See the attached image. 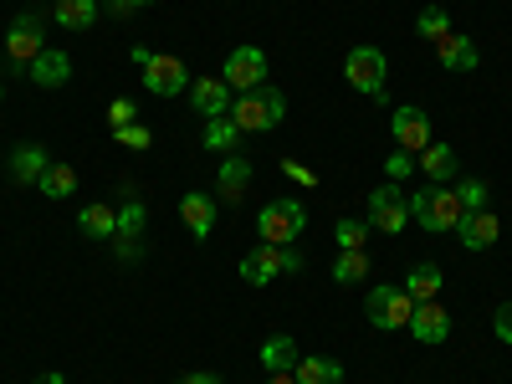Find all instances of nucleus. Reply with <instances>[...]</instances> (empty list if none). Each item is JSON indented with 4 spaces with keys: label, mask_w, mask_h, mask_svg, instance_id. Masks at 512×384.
Returning a JSON list of instances; mask_svg holds the SVG:
<instances>
[{
    "label": "nucleus",
    "mask_w": 512,
    "mask_h": 384,
    "mask_svg": "<svg viewBox=\"0 0 512 384\" xmlns=\"http://www.w3.org/2000/svg\"><path fill=\"white\" fill-rule=\"evenodd\" d=\"M180 384H221V379H216V374H205V369H195V374H185Z\"/></svg>",
    "instance_id": "nucleus-39"
},
{
    "label": "nucleus",
    "mask_w": 512,
    "mask_h": 384,
    "mask_svg": "<svg viewBox=\"0 0 512 384\" xmlns=\"http://www.w3.org/2000/svg\"><path fill=\"white\" fill-rule=\"evenodd\" d=\"M154 6V0H108V11L123 21V16H134V11H149Z\"/></svg>",
    "instance_id": "nucleus-38"
},
{
    "label": "nucleus",
    "mask_w": 512,
    "mask_h": 384,
    "mask_svg": "<svg viewBox=\"0 0 512 384\" xmlns=\"http://www.w3.org/2000/svg\"><path fill=\"white\" fill-rule=\"evenodd\" d=\"M282 175H287V180H297V185H308V190L318 185V169H308L303 159H282Z\"/></svg>",
    "instance_id": "nucleus-35"
},
{
    "label": "nucleus",
    "mask_w": 512,
    "mask_h": 384,
    "mask_svg": "<svg viewBox=\"0 0 512 384\" xmlns=\"http://www.w3.org/2000/svg\"><path fill=\"white\" fill-rule=\"evenodd\" d=\"M456 231H461V246H466V251H487V246L502 236V221L492 216V210H466Z\"/></svg>",
    "instance_id": "nucleus-16"
},
{
    "label": "nucleus",
    "mask_w": 512,
    "mask_h": 384,
    "mask_svg": "<svg viewBox=\"0 0 512 384\" xmlns=\"http://www.w3.org/2000/svg\"><path fill=\"white\" fill-rule=\"evenodd\" d=\"M461 195L456 190H446V185H431V190H420V195H410V221H420L425 231H436V236H451L456 226H461Z\"/></svg>",
    "instance_id": "nucleus-1"
},
{
    "label": "nucleus",
    "mask_w": 512,
    "mask_h": 384,
    "mask_svg": "<svg viewBox=\"0 0 512 384\" xmlns=\"http://www.w3.org/2000/svg\"><path fill=\"white\" fill-rule=\"evenodd\" d=\"M108 123H113V128H128V123H139V108L128 103V98H113V103H108Z\"/></svg>",
    "instance_id": "nucleus-34"
},
{
    "label": "nucleus",
    "mask_w": 512,
    "mask_h": 384,
    "mask_svg": "<svg viewBox=\"0 0 512 384\" xmlns=\"http://www.w3.org/2000/svg\"><path fill=\"white\" fill-rule=\"evenodd\" d=\"M436 62H441L446 72H477V47H472V36L451 26V31L436 41Z\"/></svg>",
    "instance_id": "nucleus-15"
},
{
    "label": "nucleus",
    "mask_w": 512,
    "mask_h": 384,
    "mask_svg": "<svg viewBox=\"0 0 512 384\" xmlns=\"http://www.w3.org/2000/svg\"><path fill=\"white\" fill-rule=\"evenodd\" d=\"M456 195H461V210H487V195L492 190H487V180H461Z\"/></svg>",
    "instance_id": "nucleus-31"
},
{
    "label": "nucleus",
    "mask_w": 512,
    "mask_h": 384,
    "mask_svg": "<svg viewBox=\"0 0 512 384\" xmlns=\"http://www.w3.org/2000/svg\"><path fill=\"white\" fill-rule=\"evenodd\" d=\"M113 139H118L123 149H149V144H154V134H149L144 123H128V128H113Z\"/></svg>",
    "instance_id": "nucleus-32"
},
{
    "label": "nucleus",
    "mask_w": 512,
    "mask_h": 384,
    "mask_svg": "<svg viewBox=\"0 0 512 384\" xmlns=\"http://www.w3.org/2000/svg\"><path fill=\"white\" fill-rule=\"evenodd\" d=\"M241 139H246V134L231 123V113H226V118H210V123L200 128V144H205L210 154H236V144H241Z\"/></svg>",
    "instance_id": "nucleus-23"
},
{
    "label": "nucleus",
    "mask_w": 512,
    "mask_h": 384,
    "mask_svg": "<svg viewBox=\"0 0 512 384\" xmlns=\"http://www.w3.org/2000/svg\"><path fill=\"white\" fill-rule=\"evenodd\" d=\"M410 226V195L390 180V185H379V190H369V231H379V236H400Z\"/></svg>",
    "instance_id": "nucleus-4"
},
{
    "label": "nucleus",
    "mask_w": 512,
    "mask_h": 384,
    "mask_svg": "<svg viewBox=\"0 0 512 384\" xmlns=\"http://www.w3.org/2000/svg\"><path fill=\"white\" fill-rule=\"evenodd\" d=\"M36 88H67L72 82V57L67 52H57V47H47L36 62H31V72H26Z\"/></svg>",
    "instance_id": "nucleus-18"
},
{
    "label": "nucleus",
    "mask_w": 512,
    "mask_h": 384,
    "mask_svg": "<svg viewBox=\"0 0 512 384\" xmlns=\"http://www.w3.org/2000/svg\"><path fill=\"white\" fill-rule=\"evenodd\" d=\"M333 236H338V251H364V241H369V221H338Z\"/></svg>",
    "instance_id": "nucleus-30"
},
{
    "label": "nucleus",
    "mask_w": 512,
    "mask_h": 384,
    "mask_svg": "<svg viewBox=\"0 0 512 384\" xmlns=\"http://www.w3.org/2000/svg\"><path fill=\"white\" fill-rule=\"evenodd\" d=\"M287 113V98L277 88H256V93H241L231 103V123L241 128V134H272V128L282 123Z\"/></svg>",
    "instance_id": "nucleus-2"
},
{
    "label": "nucleus",
    "mask_w": 512,
    "mask_h": 384,
    "mask_svg": "<svg viewBox=\"0 0 512 384\" xmlns=\"http://www.w3.org/2000/svg\"><path fill=\"white\" fill-rule=\"evenodd\" d=\"M226 88L231 93H256V88H267V52L262 47H236L226 57Z\"/></svg>",
    "instance_id": "nucleus-9"
},
{
    "label": "nucleus",
    "mask_w": 512,
    "mask_h": 384,
    "mask_svg": "<svg viewBox=\"0 0 512 384\" xmlns=\"http://www.w3.org/2000/svg\"><path fill=\"white\" fill-rule=\"evenodd\" d=\"M256 226H262V241L267 246H292L297 236H303V226H308V210L297 205V200H272V205H262Z\"/></svg>",
    "instance_id": "nucleus-5"
},
{
    "label": "nucleus",
    "mask_w": 512,
    "mask_h": 384,
    "mask_svg": "<svg viewBox=\"0 0 512 384\" xmlns=\"http://www.w3.org/2000/svg\"><path fill=\"white\" fill-rule=\"evenodd\" d=\"M190 103L195 113L210 123V118H226L231 113V88H226V77H195L190 82Z\"/></svg>",
    "instance_id": "nucleus-12"
},
{
    "label": "nucleus",
    "mask_w": 512,
    "mask_h": 384,
    "mask_svg": "<svg viewBox=\"0 0 512 384\" xmlns=\"http://www.w3.org/2000/svg\"><path fill=\"white\" fill-rule=\"evenodd\" d=\"M415 31H420L425 41H441V36L451 31V16H446L441 6H425V11L415 16Z\"/></svg>",
    "instance_id": "nucleus-29"
},
{
    "label": "nucleus",
    "mask_w": 512,
    "mask_h": 384,
    "mask_svg": "<svg viewBox=\"0 0 512 384\" xmlns=\"http://www.w3.org/2000/svg\"><path fill=\"white\" fill-rule=\"evenodd\" d=\"M369 272H374L369 251H338V256H333V282H338V287H354V282H364Z\"/></svg>",
    "instance_id": "nucleus-27"
},
{
    "label": "nucleus",
    "mask_w": 512,
    "mask_h": 384,
    "mask_svg": "<svg viewBox=\"0 0 512 384\" xmlns=\"http://www.w3.org/2000/svg\"><path fill=\"white\" fill-rule=\"evenodd\" d=\"M267 384H297V374H292V369H287V374H272V379H267Z\"/></svg>",
    "instance_id": "nucleus-40"
},
{
    "label": "nucleus",
    "mask_w": 512,
    "mask_h": 384,
    "mask_svg": "<svg viewBox=\"0 0 512 384\" xmlns=\"http://www.w3.org/2000/svg\"><path fill=\"white\" fill-rule=\"evenodd\" d=\"M390 134H395V144L405 149V154H420L425 144H436L431 139V113H420V108H395V118H390Z\"/></svg>",
    "instance_id": "nucleus-11"
},
{
    "label": "nucleus",
    "mask_w": 512,
    "mask_h": 384,
    "mask_svg": "<svg viewBox=\"0 0 512 384\" xmlns=\"http://www.w3.org/2000/svg\"><path fill=\"white\" fill-rule=\"evenodd\" d=\"M256 359H262L267 374H287V369H297V359H303V354H297V338L292 333H272Z\"/></svg>",
    "instance_id": "nucleus-21"
},
{
    "label": "nucleus",
    "mask_w": 512,
    "mask_h": 384,
    "mask_svg": "<svg viewBox=\"0 0 512 384\" xmlns=\"http://www.w3.org/2000/svg\"><path fill=\"white\" fill-rule=\"evenodd\" d=\"M441 267L436 262H420V267H410V277H405V292L415 297V303H431V297L441 292Z\"/></svg>",
    "instance_id": "nucleus-28"
},
{
    "label": "nucleus",
    "mask_w": 512,
    "mask_h": 384,
    "mask_svg": "<svg viewBox=\"0 0 512 384\" xmlns=\"http://www.w3.org/2000/svg\"><path fill=\"white\" fill-rule=\"evenodd\" d=\"M297 384H344V364L338 359H323V354H313V359H297Z\"/></svg>",
    "instance_id": "nucleus-25"
},
{
    "label": "nucleus",
    "mask_w": 512,
    "mask_h": 384,
    "mask_svg": "<svg viewBox=\"0 0 512 384\" xmlns=\"http://www.w3.org/2000/svg\"><path fill=\"white\" fill-rule=\"evenodd\" d=\"M0 98H6V93H0Z\"/></svg>",
    "instance_id": "nucleus-42"
},
{
    "label": "nucleus",
    "mask_w": 512,
    "mask_h": 384,
    "mask_svg": "<svg viewBox=\"0 0 512 384\" xmlns=\"http://www.w3.org/2000/svg\"><path fill=\"white\" fill-rule=\"evenodd\" d=\"M36 190H41V195H52V200L77 195V169H72V164H62V159H52V164H47V175L36 180Z\"/></svg>",
    "instance_id": "nucleus-26"
},
{
    "label": "nucleus",
    "mask_w": 512,
    "mask_h": 384,
    "mask_svg": "<svg viewBox=\"0 0 512 384\" xmlns=\"http://www.w3.org/2000/svg\"><path fill=\"white\" fill-rule=\"evenodd\" d=\"M113 251H118V262H139L144 241H139V236H113Z\"/></svg>",
    "instance_id": "nucleus-36"
},
{
    "label": "nucleus",
    "mask_w": 512,
    "mask_h": 384,
    "mask_svg": "<svg viewBox=\"0 0 512 384\" xmlns=\"http://www.w3.org/2000/svg\"><path fill=\"white\" fill-rule=\"evenodd\" d=\"M415 164L425 169V180H431V185L456 180V149H451V144H425V149L415 154Z\"/></svg>",
    "instance_id": "nucleus-20"
},
{
    "label": "nucleus",
    "mask_w": 512,
    "mask_h": 384,
    "mask_svg": "<svg viewBox=\"0 0 512 384\" xmlns=\"http://www.w3.org/2000/svg\"><path fill=\"white\" fill-rule=\"evenodd\" d=\"M344 77L354 93H369V98H384V77H390V62H384L379 47H354L349 62H344Z\"/></svg>",
    "instance_id": "nucleus-7"
},
{
    "label": "nucleus",
    "mask_w": 512,
    "mask_h": 384,
    "mask_svg": "<svg viewBox=\"0 0 512 384\" xmlns=\"http://www.w3.org/2000/svg\"><path fill=\"white\" fill-rule=\"evenodd\" d=\"M52 21L67 26V31H93L98 0H52Z\"/></svg>",
    "instance_id": "nucleus-22"
},
{
    "label": "nucleus",
    "mask_w": 512,
    "mask_h": 384,
    "mask_svg": "<svg viewBox=\"0 0 512 384\" xmlns=\"http://www.w3.org/2000/svg\"><path fill=\"white\" fill-rule=\"evenodd\" d=\"M47 164H52V154L41 144H16L11 159H6V175H11V185H36L47 175Z\"/></svg>",
    "instance_id": "nucleus-14"
},
{
    "label": "nucleus",
    "mask_w": 512,
    "mask_h": 384,
    "mask_svg": "<svg viewBox=\"0 0 512 384\" xmlns=\"http://www.w3.org/2000/svg\"><path fill=\"white\" fill-rule=\"evenodd\" d=\"M77 226H82V236H93V241H113L118 236V210L113 205H82Z\"/></svg>",
    "instance_id": "nucleus-24"
},
{
    "label": "nucleus",
    "mask_w": 512,
    "mask_h": 384,
    "mask_svg": "<svg viewBox=\"0 0 512 384\" xmlns=\"http://www.w3.org/2000/svg\"><path fill=\"white\" fill-rule=\"evenodd\" d=\"M36 384H67V379H62V374H41Z\"/></svg>",
    "instance_id": "nucleus-41"
},
{
    "label": "nucleus",
    "mask_w": 512,
    "mask_h": 384,
    "mask_svg": "<svg viewBox=\"0 0 512 384\" xmlns=\"http://www.w3.org/2000/svg\"><path fill=\"white\" fill-rule=\"evenodd\" d=\"M364 313H369V323L374 328H405L410 323V313H415V297L405 292V287H369V297H364Z\"/></svg>",
    "instance_id": "nucleus-6"
},
{
    "label": "nucleus",
    "mask_w": 512,
    "mask_h": 384,
    "mask_svg": "<svg viewBox=\"0 0 512 384\" xmlns=\"http://www.w3.org/2000/svg\"><path fill=\"white\" fill-rule=\"evenodd\" d=\"M180 216H185L190 236H195V241H205L210 231H216V195H205V190H190V195L180 200Z\"/></svg>",
    "instance_id": "nucleus-17"
},
{
    "label": "nucleus",
    "mask_w": 512,
    "mask_h": 384,
    "mask_svg": "<svg viewBox=\"0 0 512 384\" xmlns=\"http://www.w3.org/2000/svg\"><path fill=\"white\" fill-rule=\"evenodd\" d=\"M144 88L154 93V98H175V93H190V72H185V62L180 57H149V67H144Z\"/></svg>",
    "instance_id": "nucleus-10"
},
{
    "label": "nucleus",
    "mask_w": 512,
    "mask_h": 384,
    "mask_svg": "<svg viewBox=\"0 0 512 384\" xmlns=\"http://www.w3.org/2000/svg\"><path fill=\"white\" fill-rule=\"evenodd\" d=\"M405 328L420 338V344H446V338H451V313L431 297V303H415V313H410Z\"/></svg>",
    "instance_id": "nucleus-13"
},
{
    "label": "nucleus",
    "mask_w": 512,
    "mask_h": 384,
    "mask_svg": "<svg viewBox=\"0 0 512 384\" xmlns=\"http://www.w3.org/2000/svg\"><path fill=\"white\" fill-rule=\"evenodd\" d=\"M492 333H497L502 344L512 349V303H502V308H497V318H492Z\"/></svg>",
    "instance_id": "nucleus-37"
},
{
    "label": "nucleus",
    "mask_w": 512,
    "mask_h": 384,
    "mask_svg": "<svg viewBox=\"0 0 512 384\" xmlns=\"http://www.w3.org/2000/svg\"><path fill=\"white\" fill-rule=\"evenodd\" d=\"M246 185H251V164H246L241 154H226V159H221V175H216V195H221L226 205H236V200L246 195Z\"/></svg>",
    "instance_id": "nucleus-19"
},
{
    "label": "nucleus",
    "mask_w": 512,
    "mask_h": 384,
    "mask_svg": "<svg viewBox=\"0 0 512 384\" xmlns=\"http://www.w3.org/2000/svg\"><path fill=\"white\" fill-rule=\"evenodd\" d=\"M292 272H303V251L297 246H256V251H246L241 256V277L251 282V287H267V282H277V277H292Z\"/></svg>",
    "instance_id": "nucleus-3"
},
{
    "label": "nucleus",
    "mask_w": 512,
    "mask_h": 384,
    "mask_svg": "<svg viewBox=\"0 0 512 384\" xmlns=\"http://www.w3.org/2000/svg\"><path fill=\"white\" fill-rule=\"evenodd\" d=\"M384 169H390V180L400 185V180H410V175H415L420 164H415V154H405V149H400V154H390V159H384Z\"/></svg>",
    "instance_id": "nucleus-33"
},
{
    "label": "nucleus",
    "mask_w": 512,
    "mask_h": 384,
    "mask_svg": "<svg viewBox=\"0 0 512 384\" xmlns=\"http://www.w3.org/2000/svg\"><path fill=\"white\" fill-rule=\"evenodd\" d=\"M41 52H47V31H41V16H36V11L16 16L11 31H6V62H11V67H31Z\"/></svg>",
    "instance_id": "nucleus-8"
}]
</instances>
